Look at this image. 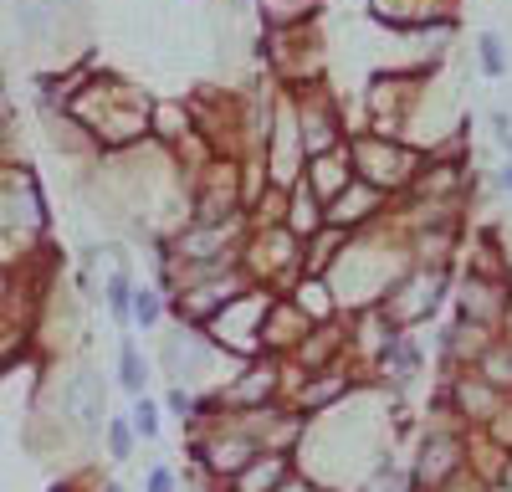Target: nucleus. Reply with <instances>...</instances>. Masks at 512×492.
<instances>
[{
    "label": "nucleus",
    "instance_id": "obj_1",
    "mask_svg": "<svg viewBox=\"0 0 512 492\" xmlns=\"http://www.w3.org/2000/svg\"><path fill=\"white\" fill-rule=\"evenodd\" d=\"M67 113L88 129L103 149H134L144 134H154V103L123 77H88L77 82Z\"/></svg>",
    "mask_w": 512,
    "mask_h": 492
},
{
    "label": "nucleus",
    "instance_id": "obj_2",
    "mask_svg": "<svg viewBox=\"0 0 512 492\" xmlns=\"http://www.w3.org/2000/svg\"><path fill=\"white\" fill-rule=\"evenodd\" d=\"M349 159H354V175L364 180V185H374V190H384V195H405L410 185H415V175L425 170V154L415 149V144H405V139H390V134H354L349 139Z\"/></svg>",
    "mask_w": 512,
    "mask_h": 492
},
{
    "label": "nucleus",
    "instance_id": "obj_3",
    "mask_svg": "<svg viewBox=\"0 0 512 492\" xmlns=\"http://www.w3.org/2000/svg\"><path fill=\"white\" fill-rule=\"evenodd\" d=\"M241 267L251 272L256 287H272V293H292L303 282V236H292L287 226H251V241L241 252Z\"/></svg>",
    "mask_w": 512,
    "mask_h": 492
},
{
    "label": "nucleus",
    "instance_id": "obj_4",
    "mask_svg": "<svg viewBox=\"0 0 512 492\" xmlns=\"http://www.w3.org/2000/svg\"><path fill=\"white\" fill-rule=\"evenodd\" d=\"M0 231H6V246L16 257L36 252V241L47 236V205H41V190H36V175L31 170H16V164H6V175H0Z\"/></svg>",
    "mask_w": 512,
    "mask_h": 492
},
{
    "label": "nucleus",
    "instance_id": "obj_5",
    "mask_svg": "<svg viewBox=\"0 0 512 492\" xmlns=\"http://www.w3.org/2000/svg\"><path fill=\"white\" fill-rule=\"evenodd\" d=\"M446 293H451V267H410L390 287V298H384L379 308L390 313L395 328H410V334H415L420 323L436 318V308L446 303Z\"/></svg>",
    "mask_w": 512,
    "mask_h": 492
},
{
    "label": "nucleus",
    "instance_id": "obj_6",
    "mask_svg": "<svg viewBox=\"0 0 512 492\" xmlns=\"http://www.w3.org/2000/svg\"><path fill=\"white\" fill-rule=\"evenodd\" d=\"M190 211L195 221H241L246 216V180H241V159H210L195 170L190 185Z\"/></svg>",
    "mask_w": 512,
    "mask_h": 492
},
{
    "label": "nucleus",
    "instance_id": "obj_7",
    "mask_svg": "<svg viewBox=\"0 0 512 492\" xmlns=\"http://www.w3.org/2000/svg\"><path fill=\"white\" fill-rule=\"evenodd\" d=\"M277 293L272 287H246V293L210 323V339L226 354H267V313H272Z\"/></svg>",
    "mask_w": 512,
    "mask_h": 492
},
{
    "label": "nucleus",
    "instance_id": "obj_8",
    "mask_svg": "<svg viewBox=\"0 0 512 492\" xmlns=\"http://www.w3.org/2000/svg\"><path fill=\"white\" fill-rule=\"evenodd\" d=\"M456 313L466 323H482V328L497 334V328L507 323V313H512V287L497 282V277H482V272H461V282H456Z\"/></svg>",
    "mask_w": 512,
    "mask_h": 492
},
{
    "label": "nucleus",
    "instance_id": "obj_9",
    "mask_svg": "<svg viewBox=\"0 0 512 492\" xmlns=\"http://www.w3.org/2000/svg\"><path fill=\"white\" fill-rule=\"evenodd\" d=\"M297 129H303V149H308V159L313 154H328V149H344L349 139H344V123H338V108H333V98L323 93V88H308L297 93Z\"/></svg>",
    "mask_w": 512,
    "mask_h": 492
},
{
    "label": "nucleus",
    "instance_id": "obj_10",
    "mask_svg": "<svg viewBox=\"0 0 512 492\" xmlns=\"http://www.w3.org/2000/svg\"><path fill=\"white\" fill-rule=\"evenodd\" d=\"M456 472H466V451H461V441L446 436V431H431V436L420 441V451H415L410 487H415V492H436V487H446Z\"/></svg>",
    "mask_w": 512,
    "mask_h": 492
},
{
    "label": "nucleus",
    "instance_id": "obj_11",
    "mask_svg": "<svg viewBox=\"0 0 512 492\" xmlns=\"http://www.w3.org/2000/svg\"><path fill=\"white\" fill-rule=\"evenodd\" d=\"M62 416L77 431L108 426V385L93 375V369H72V380L62 385Z\"/></svg>",
    "mask_w": 512,
    "mask_h": 492
},
{
    "label": "nucleus",
    "instance_id": "obj_12",
    "mask_svg": "<svg viewBox=\"0 0 512 492\" xmlns=\"http://www.w3.org/2000/svg\"><path fill=\"white\" fill-rule=\"evenodd\" d=\"M384 190H374V185H364V180H354L338 200H328V226H338V231H369V226H379V216H384Z\"/></svg>",
    "mask_w": 512,
    "mask_h": 492
},
{
    "label": "nucleus",
    "instance_id": "obj_13",
    "mask_svg": "<svg viewBox=\"0 0 512 492\" xmlns=\"http://www.w3.org/2000/svg\"><path fill=\"white\" fill-rule=\"evenodd\" d=\"M313 328L318 323L292 303V293H277V303L267 313V354H297V344H303Z\"/></svg>",
    "mask_w": 512,
    "mask_h": 492
},
{
    "label": "nucleus",
    "instance_id": "obj_14",
    "mask_svg": "<svg viewBox=\"0 0 512 492\" xmlns=\"http://www.w3.org/2000/svg\"><path fill=\"white\" fill-rule=\"evenodd\" d=\"M282 226H287L292 236H303V241H313V236L328 226V200L308 185V175L287 185V221H282Z\"/></svg>",
    "mask_w": 512,
    "mask_h": 492
},
{
    "label": "nucleus",
    "instance_id": "obj_15",
    "mask_svg": "<svg viewBox=\"0 0 512 492\" xmlns=\"http://www.w3.org/2000/svg\"><path fill=\"white\" fill-rule=\"evenodd\" d=\"M369 16L390 31H431L441 26V0H369Z\"/></svg>",
    "mask_w": 512,
    "mask_h": 492
},
{
    "label": "nucleus",
    "instance_id": "obj_16",
    "mask_svg": "<svg viewBox=\"0 0 512 492\" xmlns=\"http://www.w3.org/2000/svg\"><path fill=\"white\" fill-rule=\"evenodd\" d=\"M451 405H456V416L461 421H477V426H487L497 410H502V390L497 385H487L477 369L472 375H461L456 385H451Z\"/></svg>",
    "mask_w": 512,
    "mask_h": 492
},
{
    "label": "nucleus",
    "instance_id": "obj_17",
    "mask_svg": "<svg viewBox=\"0 0 512 492\" xmlns=\"http://www.w3.org/2000/svg\"><path fill=\"white\" fill-rule=\"evenodd\" d=\"M303 175H308V185H313L323 200H338V195L359 180V175H354V159H349V144H344V149H328V154H313Z\"/></svg>",
    "mask_w": 512,
    "mask_h": 492
},
{
    "label": "nucleus",
    "instance_id": "obj_18",
    "mask_svg": "<svg viewBox=\"0 0 512 492\" xmlns=\"http://www.w3.org/2000/svg\"><path fill=\"white\" fill-rule=\"evenodd\" d=\"M405 246H410V262L415 267H451V257H456V221L415 226Z\"/></svg>",
    "mask_w": 512,
    "mask_h": 492
},
{
    "label": "nucleus",
    "instance_id": "obj_19",
    "mask_svg": "<svg viewBox=\"0 0 512 492\" xmlns=\"http://www.w3.org/2000/svg\"><path fill=\"white\" fill-rule=\"evenodd\" d=\"M349 390H354L349 369H338V364L333 369H318V375H308L303 390H297V410H303V416H313V410H333Z\"/></svg>",
    "mask_w": 512,
    "mask_h": 492
},
{
    "label": "nucleus",
    "instance_id": "obj_20",
    "mask_svg": "<svg viewBox=\"0 0 512 492\" xmlns=\"http://www.w3.org/2000/svg\"><path fill=\"white\" fill-rule=\"evenodd\" d=\"M287 477H292V451H262V457L231 482V492H277Z\"/></svg>",
    "mask_w": 512,
    "mask_h": 492
},
{
    "label": "nucleus",
    "instance_id": "obj_21",
    "mask_svg": "<svg viewBox=\"0 0 512 492\" xmlns=\"http://www.w3.org/2000/svg\"><path fill=\"white\" fill-rule=\"evenodd\" d=\"M292 303L303 308L313 323H333V318H338V308H344V303H338V293H333V282H328V277H303V282L292 287Z\"/></svg>",
    "mask_w": 512,
    "mask_h": 492
},
{
    "label": "nucleus",
    "instance_id": "obj_22",
    "mask_svg": "<svg viewBox=\"0 0 512 492\" xmlns=\"http://www.w3.org/2000/svg\"><path fill=\"white\" fill-rule=\"evenodd\" d=\"M344 246H349V231L323 226L313 241H303V272H308V277H328V272H333V262L344 257Z\"/></svg>",
    "mask_w": 512,
    "mask_h": 492
},
{
    "label": "nucleus",
    "instance_id": "obj_23",
    "mask_svg": "<svg viewBox=\"0 0 512 492\" xmlns=\"http://www.w3.org/2000/svg\"><path fill=\"white\" fill-rule=\"evenodd\" d=\"M420 364H425V354H420V344H415L410 328H405V334H395V344L379 354V369H384L390 380H400V385L420 375Z\"/></svg>",
    "mask_w": 512,
    "mask_h": 492
},
{
    "label": "nucleus",
    "instance_id": "obj_24",
    "mask_svg": "<svg viewBox=\"0 0 512 492\" xmlns=\"http://www.w3.org/2000/svg\"><path fill=\"white\" fill-rule=\"evenodd\" d=\"M154 139L180 149L185 139H195V113L185 103H154Z\"/></svg>",
    "mask_w": 512,
    "mask_h": 492
},
{
    "label": "nucleus",
    "instance_id": "obj_25",
    "mask_svg": "<svg viewBox=\"0 0 512 492\" xmlns=\"http://www.w3.org/2000/svg\"><path fill=\"white\" fill-rule=\"evenodd\" d=\"M466 272H482V277H497V282H512V262L502 252V241L492 231H482L472 241V257H466Z\"/></svg>",
    "mask_w": 512,
    "mask_h": 492
},
{
    "label": "nucleus",
    "instance_id": "obj_26",
    "mask_svg": "<svg viewBox=\"0 0 512 492\" xmlns=\"http://www.w3.org/2000/svg\"><path fill=\"white\" fill-rule=\"evenodd\" d=\"M472 369H477V375H482L487 385H497L502 395H512V344H507L502 334L482 349V359H477Z\"/></svg>",
    "mask_w": 512,
    "mask_h": 492
},
{
    "label": "nucleus",
    "instance_id": "obj_27",
    "mask_svg": "<svg viewBox=\"0 0 512 492\" xmlns=\"http://www.w3.org/2000/svg\"><path fill=\"white\" fill-rule=\"evenodd\" d=\"M313 16H318V0H262V21H267V31L308 26Z\"/></svg>",
    "mask_w": 512,
    "mask_h": 492
},
{
    "label": "nucleus",
    "instance_id": "obj_28",
    "mask_svg": "<svg viewBox=\"0 0 512 492\" xmlns=\"http://www.w3.org/2000/svg\"><path fill=\"white\" fill-rule=\"evenodd\" d=\"M118 385L128 390V395H144V385H149V364H144V354L123 339V349H118Z\"/></svg>",
    "mask_w": 512,
    "mask_h": 492
},
{
    "label": "nucleus",
    "instance_id": "obj_29",
    "mask_svg": "<svg viewBox=\"0 0 512 492\" xmlns=\"http://www.w3.org/2000/svg\"><path fill=\"white\" fill-rule=\"evenodd\" d=\"M164 308H169V298H164V287H139L134 293V328H159V318H164Z\"/></svg>",
    "mask_w": 512,
    "mask_h": 492
},
{
    "label": "nucleus",
    "instance_id": "obj_30",
    "mask_svg": "<svg viewBox=\"0 0 512 492\" xmlns=\"http://www.w3.org/2000/svg\"><path fill=\"white\" fill-rule=\"evenodd\" d=\"M134 277H113L108 287H103V298H108V313L118 318V323H134Z\"/></svg>",
    "mask_w": 512,
    "mask_h": 492
},
{
    "label": "nucleus",
    "instance_id": "obj_31",
    "mask_svg": "<svg viewBox=\"0 0 512 492\" xmlns=\"http://www.w3.org/2000/svg\"><path fill=\"white\" fill-rule=\"evenodd\" d=\"M477 62H482V72H487V77H502V72H507L502 36H492V31H482V36H477Z\"/></svg>",
    "mask_w": 512,
    "mask_h": 492
},
{
    "label": "nucleus",
    "instance_id": "obj_32",
    "mask_svg": "<svg viewBox=\"0 0 512 492\" xmlns=\"http://www.w3.org/2000/svg\"><path fill=\"white\" fill-rule=\"evenodd\" d=\"M103 431H108V457H113V462H128V457H134V436H139L134 421H108Z\"/></svg>",
    "mask_w": 512,
    "mask_h": 492
},
{
    "label": "nucleus",
    "instance_id": "obj_33",
    "mask_svg": "<svg viewBox=\"0 0 512 492\" xmlns=\"http://www.w3.org/2000/svg\"><path fill=\"white\" fill-rule=\"evenodd\" d=\"M128 421H134V431H139L144 441H154V436H159V405H154L149 395H134V410H128Z\"/></svg>",
    "mask_w": 512,
    "mask_h": 492
},
{
    "label": "nucleus",
    "instance_id": "obj_34",
    "mask_svg": "<svg viewBox=\"0 0 512 492\" xmlns=\"http://www.w3.org/2000/svg\"><path fill=\"white\" fill-rule=\"evenodd\" d=\"M492 139H497V144L512 154V113H502V108L492 113Z\"/></svg>",
    "mask_w": 512,
    "mask_h": 492
},
{
    "label": "nucleus",
    "instance_id": "obj_35",
    "mask_svg": "<svg viewBox=\"0 0 512 492\" xmlns=\"http://www.w3.org/2000/svg\"><path fill=\"white\" fill-rule=\"evenodd\" d=\"M144 492H175V472H169V467H154L149 482H144Z\"/></svg>",
    "mask_w": 512,
    "mask_h": 492
},
{
    "label": "nucleus",
    "instance_id": "obj_36",
    "mask_svg": "<svg viewBox=\"0 0 512 492\" xmlns=\"http://www.w3.org/2000/svg\"><path fill=\"white\" fill-rule=\"evenodd\" d=\"M277 492H323V487H318V482H308V477H297V472H292V477H287V482H282Z\"/></svg>",
    "mask_w": 512,
    "mask_h": 492
},
{
    "label": "nucleus",
    "instance_id": "obj_37",
    "mask_svg": "<svg viewBox=\"0 0 512 492\" xmlns=\"http://www.w3.org/2000/svg\"><path fill=\"white\" fill-rule=\"evenodd\" d=\"M497 180H502V190H507V195H512V159H507V164H502V175H497Z\"/></svg>",
    "mask_w": 512,
    "mask_h": 492
},
{
    "label": "nucleus",
    "instance_id": "obj_38",
    "mask_svg": "<svg viewBox=\"0 0 512 492\" xmlns=\"http://www.w3.org/2000/svg\"><path fill=\"white\" fill-rule=\"evenodd\" d=\"M502 339L512 344V313H507V323H502Z\"/></svg>",
    "mask_w": 512,
    "mask_h": 492
},
{
    "label": "nucleus",
    "instance_id": "obj_39",
    "mask_svg": "<svg viewBox=\"0 0 512 492\" xmlns=\"http://www.w3.org/2000/svg\"><path fill=\"white\" fill-rule=\"evenodd\" d=\"M226 6H231V11H246V6H251V0H226Z\"/></svg>",
    "mask_w": 512,
    "mask_h": 492
}]
</instances>
